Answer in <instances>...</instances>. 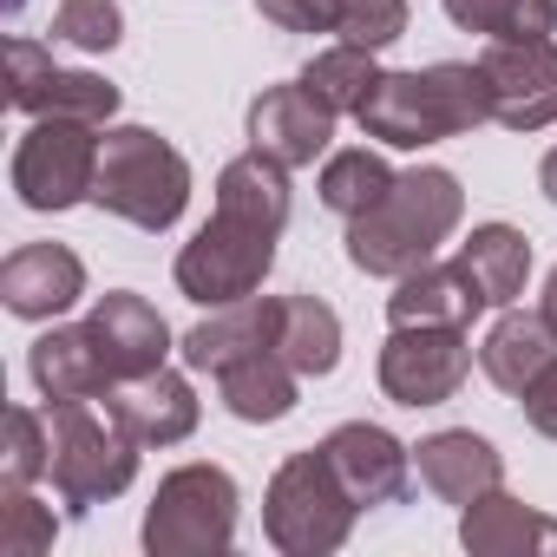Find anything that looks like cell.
<instances>
[{"label": "cell", "instance_id": "obj_16", "mask_svg": "<svg viewBox=\"0 0 557 557\" xmlns=\"http://www.w3.org/2000/svg\"><path fill=\"white\" fill-rule=\"evenodd\" d=\"M86 329H92V342H99L112 381L151 374V368H164V355H171V329H164V315H158L145 296H132V289L99 296L92 315H86Z\"/></svg>", "mask_w": 557, "mask_h": 557}, {"label": "cell", "instance_id": "obj_8", "mask_svg": "<svg viewBox=\"0 0 557 557\" xmlns=\"http://www.w3.org/2000/svg\"><path fill=\"white\" fill-rule=\"evenodd\" d=\"M99 125L86 119H34V132L14 145V190L27 210H73L92 203L99 184Z\"/></svg>", "mask_w": 557, "mask_h": 557}, {"label": "cell", "instance_id": "obj_5", "mask_svg": "<svg viewBox=\"0 0 557 557\" xmlns=\"http://www.w3.org/2000/svg\"><path fill=\"white\" fill-rule=\"evenodd\" d=\"M47 426H53V492L73 511H92L138 479V440L112 407L92 413V400H60L47 407Z\"/></svg>", "mask_w": 557, "mask_h": 557}, {"label": "cell", "instance_id": "obj_7", "mask_svg": "<svg viewBox=\"0 0 557 557\" xmlns=\"http://www.w3.org/2000/svg\"><path fill=\"white\" fill-rule=\"evenodd\" d=\"M236 479L223 466H177L158 479V498L145 511V550L151 557H210L236 537Z\"/></svg>", "mask_w": 557, "mask_h": 557}, {"label": "cell", "instance_id": "obj_25", "mask_svg": "<svg viewBox=\"0 0 557 557\" xmlns=\"http://www.w3.org/2000/svg\"><path fill=\"white\" fill-rule=\"evenodd\" d=\"M275 355H283L302 381L335 374V361H342V315L322 296H283V315H275Z\"/></svg>", "mask_w": 557, "mask_h": 557}, {"label": "cell", "instance_id": "obj_32", "mask_svg": "<svg viewBox=\"0 0 557 557\" xmlns=\"http://www.w3.org/2000/svg\"><path fill=\"white\" fill-rule=\"evenodd\" d=\"M53 511L27 492V485H8L0 492V550L8 557H40L47 544H53Z\"/></svg>", "mask_w": 557, "mask_h": 557}, {"label": "cell", "instance_id": "obj_22", "mask_svg": "<svg viewBox=\"0 0 557 557\" xmlns=\"http://www.w3.org/2000/svg\"><path fill=\"white\" fill-rule=\"evenodd\" d=\"M302 387V374L275 355V348H256V355H243V361H230L223 374H216V400L243 420V426H275V420H289L296 413V394Z\"/></svg>", "mask_w": 557, "mask_h": 557}, {"label": "cell", "instance_id": "obj_27", "mask_svg": "<svg viewBox=\"0 0 557 557\" xmlns=\"http://www.w3.org/2000/svg\"><path fill=\"white\" fill-rule=\"evenodd\" d=\"M394 177H400V171H394L381 151L355 145V151H329V164H322V184H315V190H322V203H329L335 216H348V223H355V216H368V210L394 190Z\"/></svg>", "mask_w": 557, "mask_h": 557}, {"label": "cell", "instance_id": "obj_15", "mask_svg": "<svg viewBox=\"0 0 557 557\" xmlns=\"http://www.w3.org/2000/svg\"><path fill=\"white\" fill-rule=\"evenodd\" d=\"M413 466H420V485H426L433 498L459 505V511L505 485V459H498V446H492L485 433H472V426L426 433V440L413 446Z\"/></svg>", "mask_w": 557, "mask_h": 557}, {"label": "cell", "instance_id": "obj_28", "mask_svg": "<svg viewBox=\"0 0 557 557\" xmlns=\"http://www.w3.org/2000/svg\"><path fill=\"white\" fill-rule=\"evenodd\" d=\"M440 8L459 34H485V40L557 34V0H440Z\"/></svg>", "mask_w": 557, "mask_h": 557}, {"label": "cell", "instance_id": "obj_6", "mask_svg": "<svg viewBox=\"0 0 557 557\" xmlns=\"http://www.w3.org/2000/svg\"><path fill=\"white\" fill-rule=\"evenodd\" d=\"M275 236H283V230L249 223V216H230V210H210V223L177 249V289L197 309L249 302L262 289V275L275 269Z\"/></svg>", "mask_w": 557, "mask_h": 557}, {"label": "cell", "instance_id": "obj_24", "mask_svg": "<svg viewBox=\"0 0 557 557\" xmlns=\"http://www.w3.org/2000/svg\"><path fill=\"white\" fill-rule=\"evenodd\" d=\"M459 269L479 283V296L492 309H511L524 296V275H531V236L511 230V223H479L459 243Z\"/></svg>", "mask_w": 557, "mask_h": 557}, {"label": "cell", "instance_id": "obj_34", "mask_svg": "<svg viewBox=\"0 0 557 557\" xmlns=\"http://www.w3.org/2000/svg\"><path fill=\"white\" fill-rule=\"evenodd\" d=\"M256 14L283 34H335L342 0H256Z\"/></svg>", "mask_w": 557, "mask_h": 557}, {"label": "cell", "instance_id": "obj_17", "mask_svg": "<svg viewBox=\"0 0 557 557\" xmlns=\"http://www.w3.org/2000/svg\"><path fill=\"white\" fill-rule=\"evenodd\" d=\"M106 407L125 420V433H132L138 446H177V440L197 433V413H203L197 394H190V381L171 374V368H151V374L119 381V387L106 394Z\"/></svg>", "mask_w": 557, "mask_h": 557}, {"label": "cell", "instance_id": "obj_35", "mask_svg": "<svg viewBox=\"0 0 557 557\" xmlns=\"http://www.w3.org/2000/svg\"><path fill=\"white\" fill-rule=\"evenodd\" d=\"M518 400H524V420H531V433L557 440V361H550V368H544V374H537V381L518 394Z\"/></svg>", "mask_w": 557, "mask_h": 557}, {"label": "cell", "instance_id": "obj_26", "mask_svg": "<svg viewBox=\"0 0 557 557\" xmlns=\"http://www.w3.org/2000/svg\"><path fill=\"white\" fill-rule=\"evenodd\" d=\"M216 210L269 223V230H289V164H275L249 145L243 158H230L216 171Z\"/></svg>", "mask_w": 557, "mask_h": 557}, {"label": "cell", "instance_id": "obj_18", "mask_svg": "<svg viewBox=\"0 0 557 557\" xmlns=\"http://www.w3.org/2000/svg\"><path fill=\"white\" fill-rule=\"evenodd\" d=\"M479 309H492V302L479 296V283L459 262H420L387 296V322L394 329H472Z\"/></svg>", "mask_w": 557, "mask_h": 557}, {"label": "cell", "instance_id": "obj_3", "mask_svg": "<svg viewBox=\"0 0 557 557\" xmlns=\"http://www.w3.org/2000/svg\"><path fill=\"white\" fill-rule=\"evenodd\" d=\"M92 203L106 216H125L138 230H171L190 203V164L177 145H164L151 125H119L99 145V184Z\"/></svg>", "mask_w": 557, "mask_h": 557}, {"label": "cell", "instance_id": "obj_11", "mask_svg": "<svg viewBox=\"0 0 557 557\" xmlns=\"http://www.w3.org/2000/svg\"><path fill=\"white\" fill-rule=\"evenodd\" d=\"M472 374L466 329H394L381 348V394L394 407H440Z\"/></svg>", "mask_w": 557, "mask_h": 557}, {"label": "cell", "instance_id": "obj_2", "mask_svg": "<svg viewBox=\"0 0 557 557\" xmlns=\"http://www.w3.org/2000/svg\"><path fill=\"white\" fill-rule=\"evenodd\" d=\"M361 132L394 145V151H426L440 138H466L492 119V99H485V73L479 60H440L426 73H381L374 92L361 99Z\"/></svg>", "mask_w": 557, "mask_h": 557}, {"label": "cell", "instance_id": "obj_23", "mask_svg": "<svg viewBox=\"0 0 557 557\" xmlns=\"http://www.w3.org/2000/svg\"><path fill=\"white\" fill-rule=\"evenodd\" d=\"M550 361H557V329L544 322V309H537V315L505 309V315L492 322L485 348H479V368H485V381H492L498 394H524Z\"/></svg>", "mask_w": 557, "mask_h": 557}, {"label": "cell", "instance_id": "obj_21", "mask_svg": "<svg viewBox=\"0 0 557 557\" xmlns=\"http://www.w3.org/2000/svg\"><path fill=\"white\" fill-rule=\"evenodd\" d=\"M27 368H34V387L47 394V407H60V400H99V394L119 387L112 368H106V355H99V342H92V329H47L34 342V355H27Z\"/></svg>", "mask_w": 557, "mask_h": 557}, {"label": "cell", "instance_id": "obj_29", "mask_svg": "<svg viewBox=\"0 0 557 557\" xmlns=\"http://www.w3.org/2000/svg\"><path fill=\"white\" fill-rule=\"evenodd\" d=\"M374 79H381V66H374V53L368 47H329V53H315L309 66H302V86L342 119V112H361V99L374 92Z\"/></svg>", "mask_w": 557, "mask_h": 557}, {"label": "cell", "instance_id": "obj_9", "mask_svg": "<svg viewBox=\"0 0 557 557\" xmlns=\"http://www.w3.org/2000/svg\"><path fill=\"white\" fill-rule=\"evenodd\" d=\"M492 119L505 132H544L557 125V34L537 40H492L479 53Z\"/></svg>", "mask_w": 557, "mask_h": 557}, {"label": "cell", "instance_id": "obj_31", "mask_svg": "<svg viewBox=\"0 0 557 557\" xmlns=\"http://www.w3.org/2000/svg\"><path fill=\"white\" fill-rule=\"evenodd\" d=\"M53 40L79 47V53H112L125 40L119 0H60V8H53Z\"/></svg>", "mask_w": 557, "mask_h": 557}, {"label": "cell", "instance_id": "obj_13", "mask_svg": "<svg viewBox=\"0 0 557 557\" xmlns=\"http://www.w3.org/2000/svg\"><path fill=\"white\" fill-rule=\"evenodd\" d=\"M329 138H335V112H329L302 79H296V86L256 92V106H249V145H256L262 158L302 171V164H315V158L329 151Z\"/></svg>", "mask_w": 557, "mask_h": 557}, {"label": "cell", "instance_id": "obj_19", "mask_svg": "<svg viewBox=\"0 0 557 557\" xmlns=\"http://www.w3.org/2000/svg\"><path fill=\"white\" fill-rule=\"evenodd\" d=\"M275 315H283V296H249V302H230V309H210L184 342V368L197 374H223L230 361L256 355V348H275Z\"/></svg>", "mask_w": 557, "mask_h": 557}, {"label": "cell", "instance_id": "obj_37", "mask_svg": "<svg viewBox=\"0 0 557 557\" xmlns=\"http://www.w3.org/2000/svg\"><path fill=\"white\" fill-rule=\"evenodd\" d=\"M544 322L557 329V269H550V283H544Z\"/></svg>", "mask_w": 557, "mask_h": 557}, {"label": "cell", "instance_id": "obj_36", "mask_svg": "<svg viewBox=\"0 0 557 557\" xmlns=\"http://www.w3.org/2000/svg\"><path fill=\"white\" fill-rule=\"evenodd\" d=\"M537 184H544V197H550V203H557V145H550V151H544V164H537Z\"/></svg>", "mask_w": 557, "mask_h": 557}, {"label": "cell", "instance_id": "obj_14", "mask_svg": "<svg viewBox=\"0 0 557 557\" xmlns=\"http://www.w3.org/2000/svg\"><path fill=\"white\" fill-rule=\"evenodd\" d=\"M86 296V262L66 243H21L0 262V302L21 322H53Z\"/></svg>", "mask_w": 557, "mask_h": 557}, {"label": "cell", "instance_id": "obj_4", "mask_svg": "<svg viewBox=\"0 0 557 557\" xmlns=\"http://www.w3.org/2000/svg\"><path fill=\"white\" fill-rule=\"evenodd\" d=\"M355 492L342 485V472L329 466V453H296L275 466L269 492H262V531L283 557H329L348 544L355 531Z\"/></svg>", "mask_w": 557, "mask_h": 557}, {"label": "cell", "instance_id": "obj_30", "mask_svg": "<svg viewBox=\"0 0 557 557\" xmlns=\"http://www.w3.org/2000/svg\"><path fill=\"white\" fill-rule=\"evenodd\" d=\"M53 472V426L34 407H8V446H0V485H34Z\"/></svg>", "mask_w": 557, "mask_h": 557}, {"label": "cell", "instance_id": "obj_1", "mask_svg": "<svg viewBox=\"0 0 557 557\" xmlns=\"http://www.w3.org/2000/svg\"><path fill=\"white\" fill-rule=\"evenodd\" d=\"M466 216V190L453 171L440 164H413L394 177V190L348 223V262L361 275H387V283H400V275H413L420 262H433V249L459 230Z\"/></svg>", "mask_w": 557, "mask_h": 557}, {"label": "cell", "instance_id": "obj_33", "mask_svg": "<svg viewBox=\"0 0 557 557\" xmlns=\"http://www.w3.org/2000/svg\"><path fill=\"white\" fill-rule=\"evenodd\" d=\"M335 34H342L348 47L381 53V47H394V40L407 34V0H342Z\"/></svg>", "mask_w": 557, "mask_h": 557}, {"label": "cell", "instance_id": "obj_20", "mask_svg": "<svg viewBox=\"0 0 557 557\" xmlns=\"http://www.w3.org/2000/svg\"><path fill=\"white\" fill-rule=\"evenodd\" d=\"M459 544L472 557H557V518L531 511L524 498H505V492H485L479 505L459 511Z\"/></svg>", "mask_w": 557, "mask_h": 557}, {"label": "cell", "instance_id": "obj_10", "mask_svg": "<svg viewBox=\"0 0 557 557\" xmlns=\"http://www.w3.org/2000/svg\"><path fill=\"white\" fill-rule=\"evenodd\" d=\"M8 106L14 112H34V119H86V125H106L119 112V86L99 79V73H66L53 66V53L27 34L8 40Z\"/></svg>", "mask_w": 557, "mask_h": 557}, {"label": "cell", "instance_id": "obj_12", "mask_svg": "<svg viewBox=\"0 0 557 557\" xmlns=\"http://www.w3.org/2000/svg\"><path fill=\"white\" fill-rule=\"evenodd\" d=\"M322 453H329V466L342 472V485L355 492L361 511H374V505H400L407 485H413V446H400V440H394L387 426H374V420H348V426H335V433L322 440Z\"/></svg>", "mask_w": 557, "mask_h": 557}]
</instances>
